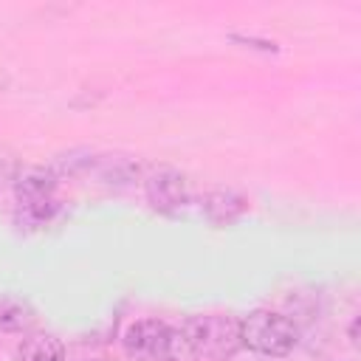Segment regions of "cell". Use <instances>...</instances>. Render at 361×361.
<instances>
[{
  "label": "cell",
  "mask_w": 361,
  "mask_h": 361,
  "mask_svg": "<svg viewBox=\"0 0 361 361\" xmlns=\"http://www.w3.org/2000/svg\"><path fill=\"white\" fill-rule=\"evenodd\" d=\"M121 344L135 361H197L183 327L155 316L133 322L124 330Z\"/></svg>",
  "instance_id": "1"
},
{
  "label": "cell",
  "mask_w": 361,
  "mask_h": 361,
  "mask_svg": "<svg viewBox=\"0 0 361 361\" xmlns=\"http://www.w3.org/2000/svg\"><path fill=\"white\" fill-rule=\"evenodd\" d=\"M240 341L257 355L282 358L296 347L299 330L288 316L259 307L240 319Z\"/></svg>",
  "instance_id": "2"
},
{
  "label": "cell",
  "mask_w": 361,
  "mask_h": 361,
  "mask_svg": "<svg viewBox=\"0 0 361 361\" xmlns=\"http://www.w3.org/2000/svg\"><path fill=\"white\" fill-rule=\"evenodd\" d=\"M183 333L189 336V344L197 358L226 361L231 358L243 341H240V319L231 313H203L189 316L180 322Z\"/></svg>",
  "instance_id": "3"
},
{
  "label": "cell",
  "mask_w": 361,
  "mask_h": 361,
  "mask_svg": "<svg viewBox=\"0 0 361 361\" xmlns=\"http://www.w3.org/2000/svg\"><path fill=\"white\" fill-rule=\"evenodd\" d=\"M14 189L20 209L37 223L48 220L51 212L56 209V180L45 169H25L23 175L14 178Z\"/></svg>",
  "instance_id": "4"
},
{
  "label": "cell",
  "mask_w": 361,
  "mask_h": 361,
  "mask_svg": "<svg viewBox=\"0 0 361 361\" xmlns=\"http://www.w3.org/2000/svg\"><path fill=\"white\" fill-rule=\"evenodd\" d=\"M37 322V310L14 293H0V333H28Z\"/></svg>",
  "instance_id": "5"
},
{
  "label": "cell",
  "mask_w": 361,
  "mask_h": 361,
  "mask_svg": "<svg viewBox=\"0 0 361 361\" xmlns=\"http://www.w3.org/2000/svg\"><path fill=\"white\" fill-rule=\"evenodd\" d=\"M147 192H149L152 203L164 209V206H175L186 197V183L180 175H175L169 169H158L147 178Z\"/></svg>",
  "instance_id": "6"
},
{
  "label": "cell",
  "mask_w": 361,
  "mask_h": 361,
  "mask_svg": "<svg viewBox=\"0 0 361 361\" xmlns=\"http://www.w3.org/2000/svg\"><path fill=\"white\" fill-rule=\"evenodd\" d=\"M20 361H65V347L54 333L34 330L20 344Z\"/></svg>",
  "instance_id": "7"
},
{
  "label": "cell",
  "mask_w": 361,
  "mask_h": 361,
  "mask_svg": "<svg viewBox=\"0 0 361 361\" xmlns=\"http://www.w3.org/2000/svg\"><path fill=\"white\" fill-rule=\"evenodd\" d=\"M14 178H17V161L8 152L0 149V189L6 183H14Z\"/></svg>",
  "instance_id": "8"
},
{
  "label": "cell",
  "mask_w": 361,
  "mask_h": 361,
  "mask_svg": "<svg viewBox=\"0 0 361 361\" xmlns=\"http://www.w3.org/2000/svg\"><path fill=\"white\" fill-rule=\"evenodd\" d=\"M350 341H353V347L358 344V316H355L353 324H350Z\"/></svg>",
  "instance_id": "9"
},
{
  "label": "cell",
  "mask_w": 361,
  "mask_h": 361,
  "mask_svg": "<svg viewBox=\"0 0 361 361\" xmlns=\"http://www.w3.org/2000/svg\"><path fill=\"white\" fill-rule=\"evenodd\" d=\"M6 85H8V76H6V73H3V71H0V93H3V90H6Z\"/></svg>",
  "instance_id": "10"
},
{
  "label": "cell",
  "mask_w": 361,
  "mask_h": 361,
  "mask_svg": "<svg viewBox=\"0 0 361 361\" xmlns=\"http://www.w3.org/2000/svg\"><path fill=\"white\" fill-rule=\"evenodd\" d=\"M87 361H110V358H87Z\"/></svg>",
  "instance_id": "11"
}]
</instances>
